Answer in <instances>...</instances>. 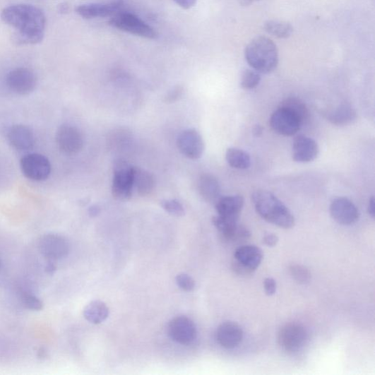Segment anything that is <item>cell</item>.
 Here are the masks:
<instances>
[{
	"label": "cell",
	"mask_w": 375,
	"mask_h": 375,
	"mask_svg": "<svg viewBox=\"0 0 375 375\" xmlns=\"http://www.w3.org/2000/svg\"><path fill=\"white\" fill-rule=\"evenodd\" d=\"M222 237L223 240L228 243H240L248 240L251 232L245 226L239 223Z\"/></svg>",
	"instance_id": "cell-28"
},
{
	"label": "cell",
	"mask_w": 375,
	"mask_h": 375,
	"mask_svg": "<svg viewBox=\"0 0 375 375\" xmlns=\"http://www.w3.org/2000/svg\"><path fill=\"white\" fill-rule=\"evenodd\" d=\"M1 17L18 31L19 40L23 43L36 44L42 42L47 20L42 9L32 5H13L3 11Z\"/></svg>",
	"instance_id": "cell-1"
},
{
	"label": "cell",
	"mask_w": 375,
	"mask_h": 375,
	"mask_svg": "<svg viewBox=\"0 0 375 375\" xmlns=\"http://www.w3.org/2000/svg\"><path fill=\"white\" fill-rule=\"evenodd\" d=\"M263 244L268 247H273L279 242L278 236L274 233L266 234L263 239Z\"/></svg>",
	"instance_id": "cell-36"
},
{
	"label": "cell",
	"mask_w": 375,
	"mask_h": 375,
	"mask_svg": "<svg viewBox=\"0 0 375 375\" xmlns=\"http://www.w3.org/2000/svg\"><path fill=\"white\" fill-rule=\"evenodd\" d=\"M10 144L16 150L25 151L32 149L35 145V136L27 126L15 125L7 133Z\"/></svg>",
	"instance_id": "cell-20"
},
{
	"label": "cell",
	"mask_w": 375,
	"mask_h": 375,
	"mask_svg": "<svg viewBox=\"0 0 375 375\" xmlns=\"http://www.w3.org/2000/svg\"><path fill=\"white\" fill-rule=\"evenodd\" d=\"M198 188L201 195L207 203L215 204L222 196L220 184L212 174H203L200 177Z\"/></svg>",
	"instance_id": "cell-21"
},
{
	"label": "cell",
	"mask_w": 375,
	"mask_h": 375,
	"mask_svg": "<svg viewBox=\"0 0 375 375\" xmlns=\"http://www.w3.org/2000/svg\"><path fill=\"white\" fill-rule=\"evenodd\" d=\"M6 84L16 94L26 95L35 90L37 78L32 71L25 68H18L8 73Z\"/></svg>",
	"instance_id": "cell-12"
},
{
	"label": "cell",
	"mask_w": 375,
	"mask_h": 375,
	"mask_svg": "<svg viewBox=\"0 0 375 375\" xmlns=\"http://www.w3.org/2000/svg\"><path fill=\"white\" fill-rule=\"evenodd\" d=\"M264 30L268 34L278 37L287 38L293 32L292 26L285 22L268 21L264 24Z\"/></svg>",
	"instance_id": "cell-27"
},
{
	"label": "cell",
	"mask_w": 375,
	"mask_h": 375,
	"mask_svg": "<svg viewBox=\"0 0 375 375\" xmlns=\"http://www.w3.org/2000/svg\"><path fill=\"white\" fill-rule=\"evenodd\" d=\"M226 160L228 165L237 169H247L251 166L250 155L246 151L231 148L226 152Z\"/></svg>",
	"instance_id": "cell-25"
},
{
	"label": "cell",
	"mask_w": 375,
	"mask_h": 375,
	"mask_svg": "<svg viewBox=\"0 0 375 375\" xmlns=\"http://www.w3.org/2000/svg\"><path fill=\"white\" fill-rule=\"evenodd\" d=\"M67 11V6L64 5L63 6H61V12H66Z\"/></svg>",
	"instance_id": "cell-44"
},
{
	"label": "cell",
	"mask_w": 375,
	"mask_h": 375,
	"mask_svg": "<svg viewBox=\"0 0 375 375\" xmlns=\"http://www.w3.org/2000/svg\"><path fill=\"white\" fill-rule=\"evenodd\" d=\"M169 338L177 344L189 345L196 338L197 331L194 323L185 316H179L168 325Z\"/></svg>",
	"instance_id": "cell-10"
},
{
	"label": "cell",
	"mask_w": 375,
	"mask_h": 375,
	"mask_svg": "<svg viewBox=\"0 0 375 375\" xmlns=\"http://www.w3.org/2000/svg\"><path fill=\"white\" fill-rule=\"evenodd\" d=\"M124 4L123 0H116V1L107 4H84L77 6L76 12L78 16L86 19L105 18L113 16L119 12Z\"/></svg>",
	"instance_id": "cell-17"
},
{
	"label": "cell",
	"mask_w": 375,
	"mask_h": 375,
	"mask_svg": "<svg viewBox=\"0 0 375 375\" xmlns=\"http://www.w3.org/2000/svg\"><path fill=\"white\" fill-rule=\"evenodd\" d=\"M332 218L342 225H352L359 220V211L355 205L345 197L334 200L330 206Z\"/></svg>",
	"instance_id": "cell-14"
},
{
	"label": "cell",
	"mask_w": 375,
	"mask_h": 375,
	"mask_svg": "<svg viewBox=\"0 0 375 375\" xmlns=\"http://www.w3.org/2000/svg\"><path fill=\"white\" fill-rule=\"evenodd\" d=\"M109 25L119 30L148 39H155L157 36L156 31L141 18L128 12H118L114 15Z\"/></svg>",
	"instance_id": "cell-5"
},
{
	"label": "cell",
	"mask_w": 375,
	"mask_h": 375,
	"mask_svg": "<svg viewBox=\"0 0 375 375\" xmlns=\"http://www.w3.org/2000/svg\"><path fill=\"white\" fill-rule=\"evenodd\" d=\"M56 142L58 148L68 155L80 153L84 145L81 131L70 124H64L58 129Z\"/></svg>",
	"instance_id": "cell-9"
},
{
	"label": "cell",
	"mask_w": 375,
	"mask_h": 375,
	"mask_svg": "<svg viewBox=\"0 0 375 375\" xmlns=\"http://www.w3.org/2000/svg\"><path fill=\"white\" fill-rule=\"evenodd\" d=\"M251 198L256 213L266 222L284 229L294 227V215L273 194L258 190L253 193Z\"/></svg>",
	"instance_id": "cell-2"
},
{
	"label": "cell",
	"mask_w": 375,
	"mask_h": 375,
	"mask_svg": "<svg viewBox=\"0 0 375 375\" xmlns=\"http://www.w3.org/2000/svg\"><path fill=\"white\" fill-rule=\"evenodd\" d=\"M308 340V332L299 323H291L284 326L280 331L278 342L280 347L288 352L299 351Z\"/></svg>",
	"instance_id": "cell-7"
},
{
	"label": "cell",
	"mask_w": 375,
	"mask_h": 375,
	"mask_svg": "<svg viewBox=\"0 0 375 375\" xmlns=\"http://www.w3.org/2000/svg\"><path fill=\"white\" fill-rule=\"evenodd\" d=\"M278 285L274 279L268 278L264 280V289L267 295H273L276 292Z\"/></svg>",
	"instance_id": "cell-35"
},
{
	"label": "cell",
	"mask_w": 375,
	"mask_h": 375,
	"mask_svg": "<svg viewBox=\"0 0 375 375\" xmlns=\"http://www.w3.org/2000/svg\"><path fill=\"white\" fill-rule=\"evenodd\" d=\"M270 125L276 133L291 136L299 132L302 124L299 118L291 112L279 107L272 114Z\"/></svg>",
	"instance_id": "cell-11"
},
{
	"label": "cell",
	"mask_w": 375,
	"mask_h": 375,
	"mask_svg": "<svg viewBox=\"0 0 375 375\" xmlns=\"http://www.w3.org/2000/svg\"><path fill=\"white\" fill-rule=\"evenodd\" d=\"M177 148L190 160L200 159L205 150V143L201 133L194 129L184 131L177 138Z\"/></svg>",
	"instance_id": "cell-13"
},
{
	"label": "cell",
	"mask_w": 375,
	"mask_h": 375,
	"mask_svg": "<svg viewBox=\"0 0 375 375\" xmlns=\"http://www.w3.org/2000/svg\"><path fill=\"white\" fill-rule=\"evenodd\" d=\"M320 148L311 138L299 135L292 145V159L299 163H309L317 159Z\"/></svg>",
	"instance_id": "cell-15"
},
{
	"label": "cell",
	"mask_w": 375,
	"mask_h": 375,
	"mask_svg": "<svg viewBox=\"0 0 375 375\" xmlns=\"http://www.w3.org/2000/svg\"><path fill=\"white\" fill-rule=\"evenodd\" d=\"M1 266H2L1 261H0V270H1Z\"/></svg>",
	"instance_id": "cell-45"
},
{
	"label": "cell",
	"mask_w": 375,
	"mask_h": 375,
	"mask_svg": "<svg viewBox=\"0 0 375 375\" xmlns=\"http://www.w3.org/2000/svg\"><path fill=\"white\" fill-rule=\"evenodd\" d=\"M162 207L169 214L175 216H183L185 210L183 205L177 200H166L161 202Z\"/></svg>",
	"instance_id": "cell-32"
},
{
	"label": "cell",
	"mask_w": 375,
	"mask_h": 375,
	"mask_svg": "<svg viewBox=\"0 0 375 375\" xmlns=\"http://www.w3.org/2000/svg\"><path fill=\"white\" fill-rule=\"evenodd\" d=\"M133 187L143 196L149 195L155 186L154 177L148 171L133 167Z\"/></svg>",
	"instance_id": "cell-24"
},
{
	"label": "cell",
	"mask_w": 375,
	"mask_h": 375,
	"mask_svg": "<svg viewBox=\"0 0 375 375\" xmlns=\"http://www.w3.org/2000/svg\"><path fill=\"white\" fill-rule=\"evenodd\" d=\"M21 169L25 176L34 181L47 180L52 169L47 157L38 153L25 155L21 160Z\"/></svg>",
	"instance_id": "cell-8"
},
{
	"label": "cell",
	"mask_w": 375,
	"mask_h": 375,
	"mask_svg": "<svg viewBox=\"0 0 375 375\" xmlns=\"http://www.w3.org/2000/svg\"><path fill=\"white\" fill-rule=\"evenodd\" d=\"M299 118L302 125L307 121L309 110L305 103L299 97H290L286 98L280 105Z\"/></svg>",
	"instance_id": "cell-26"
},
{
	"label": "cell",
	"mask_w": 375,
	"mask_h": 375,
	"mask_svg": "<svg viewBox=\"0 0 375 375\" xmlns=\"http://www.w3.org/2000/svg\"><path fill=\"white\" fill-rule=\"evenodd\" d=\"M245 57L249 65L262 73L273 72L279 64V52L270 38L261 36L254 39L246 48Z\"/></svg>",
	"instance_id": "cell-3"
},
{
	"label": "cell",
	"mask_w": 375,
	"mask_h": 375,
	"mask_svg": "<svg viewBox=\"0 0 375 375\" xmlns=\"http://www.w3.org/2000/svg\"><path fill=\"white\" fill-rule=\"evenodd\" d=\"M258 1L260 0H240V4L243 6H249Z\"/></svg>",
	"instance_id": "cell-42"
},
{
	"label": "cell",
	"mask_w": 375,
	"mask_h": 375,
	"mask_svg": "<svg viewBox=\"0 0 375 375\" xmlns=\"http://www.w3.org/2000/svg\"><path fill=\"white\" fill-rule=\"evenodd\" d=\"M176 283L181 290L186 292L193 291L195 288V282L186 273H181L176 276Z\"/></svg>",
	"instance_id": "cell-33"
},
{
	"label": "cell",
	"mask_w": 375,
	"mask_h": 375,
	"mask_svg": "<svg viewBox=\"0 0 375 375\" xmlns=\"http://www.w3.org/2000/svg\"><path fill=\"white\" fill-rule=\"evenodd\" d=\"M374 197L371 196V199L369 201L368 205V213L371 215L372 219H374L375 211H374Z\"/></svg>",
	"instance_id": "cell-38"
},
{
	"label": "cell",
	"mask_w": 375,
	"mask_h": 375,
	"mask_svg": "<svg viewBox=\"0 0 375 375\" xmlns=\"http://www.w3.org/2000/svg\"><path fill=\"white\" fill-rule=\"evenodd\" d=\"M234 262L252 273L258 268L264 258L261 249L254 245H244L237 249L234 254Z\"/></svg>",
	"instance_id": "cell-19"
},
{
	"label": "cell",
	"mask_w": 375,
	"mask_h": 375,
	"mask_svg": "<svg viewBox=\"0 0 375 375\" xmlns=\"http://www.w3.org/2000/svg\"><path fill=\"white\" fill-rule=\"evenodd\" d=\"M244 206V199L241 195L221 196L215 204L217 213L221 218L238 222Z\"/></svg>",
	"instance_id": "cell-16"
},
{
	"label": "cell",
	"mask_w": 375,
	"mask_h": 375,
	"mask_svg": "<svg viewBox=\"0 0 375 375\" xmlns=\"http://www.w3.org/2000/svg\"><path fill=\"white\" fill-rule=\"evenodd\" d=\"M243 339L244 331L241 326L234 322H225L216 331V340L225 349L239 347Z\"/></svg>",
	"instance_id": "cell-18"
},
{
	"label": "cell",
	"mask_w": 375,
	"mask_h": 375,
	"mask_svg": "<svg viewBox=\"0 0 375 375\" xmlns=\"http://www.w3.org/2000/svg\"><path fill=\"white\" fill-rule=\"evenodd\" d=\"M46 271L49 274H54L56 270V266L54 261H49L45 268Z\"/></svg>",
	"instance_id": "cell-39"
},
{
	"label": "cell",
	"mask_w": 375,
	"mask_h": 375,
	"mask_svg": "<svg viewBox=\"0 0 375 375\" xmlns=\"http://www.w3.org/2000/svg\"><path fill=\"white\" fill-rule=\"evenodd\" d=\"M261 81V76L258 71H245L242 77L241 85L245 90H252L258 87Z\"/></svg>",
	"instance_id": "cell-30"
},
{
	"label": "cell",
	"mask_w": 375,
	"mask_h": 375,
	"mask_svg": "<svg viewBox=\"0 0 375 375\" xmlns=\"http://www.w3.org/2000/svg\"><path fill=\"white\" fill-rule=\"evenodd\" d=\"M47 352L44 348H41L38 351V357L39 358H44L46 357Z\"/></svg>",
	"instance_id": "cell-43"
},
{
	"label": "cell",
	"mask_w": 375,
	"mask_h": 375,
	"mask_svg": "<svg viewBox=\"0 0 375 375\" xmlns=\"http://www.w3.org/2000/svg\"><path fill=\"white\" fill-rule=\"evenodd\" d=\"M290 273L293 280L302 285L308 284L311 280V272L306 267L302 265L290 266Z\"/></svg>",
	"instance_id": "cell-29"
},
{
	"label": "cell",
	"mask_w": 375,
	"mask_h": 375,
	"mask_svg": "<svg viewBox=\"0 0 375 375\" xmlns=\"http://www.w3.org/2000/svg\"><path fill=\"white\" fill-rule=\"evenodd\" d=\"M263 132V128L261 125H256L253 129V133L255 136H260Z\"/></svg>",
	"instance_id": "cell-40"
},
{
	"label": "cell",
	"mask_w": 375,
	"mask_h": 375,
	"mask_svg": "<svg viewBox=\"0 0 375 375\" xmlns=\"http://www.w3.org/2000/svg\"><path fill=\"white\" fill-rule=\"evenodd\" d=\"M357 111L348 105H342L327 114L328 121L338 126L348 125L357 120Z\"/></svg>",
	"instance_id": "cell-22"
},
{
	"label": "cell",
	"mask_w": 375,
	"mask_h": 375,
	"mask_svg": "<svg viewBox=\"0 0 375 375\" xmlns=\"http://www.w3.org/2000/svg\"><path fill=\"white\" fill-rule=\"evenodd\" d=\"M184 93V88L181 86H176L172 88L165 95V102L167 104H172L179 100Z\"/></svg>",
	"instance_id": "cell-34"
},
{
	"label": "cell",
	"mask_w": 375,
	"mask_h": 375,
	"mask_svg": "<svg viewBox=\"0 0 375 375\" xmlns=\"http://www.w3.org/2000/svg\"><path fill=\"white\" fill-rule=\"evenodd\" d=\"M21 299L25 306L32 311H41L44 309V303L37 296L28 292H23Z\"/></svg>",
	"instance_id": "cell-31"
},
{
	"label": "cell",
	"mask_w": 375,
	"mask_h": 375,
	"mask_svg": "<svg viewBox=\"0 0 375 375\" xmlns=\"http://www.w3.org/2000/svg\"><path fill=\"white\" fill-rule=\"evenodd\" d=\"M173 1L181 8L188 10L195 6L197 0H173Z\"/></svg>",
	"instance_id": "cell-37"
},
{
	"label": "cell",
	"mask_w": 375,
	"mask_h": 375,
	"mask_svg": "<svg viewBox=\"0 0 375 375\" xmlns=\"http://www.w3.org/2000/svg\"><path fill=\"white\" fill-rule=\"evenodd\" d=\"M83 315L90 323L100 324L108 319L109 309L103 302L93 301L84 309Z\"/></svg>",
	"instance_id": "cell-23"
},
{
	"label": "cell",
	"mask_w": 375,
	"mask_h": 375,
	"mask_svg": "<svg viewBox=\"0 0 375 375\" xmlns=\"http://www.w3.org/2000/svg\"><path fill=\"white\" fill-rule=\"evenodd\" d=\"M114 175L112 192L115 198L120 201H129L133 188V167L122 160H118L114 164Z\"/></svg>",
	"instance_id": "cell-4"
},
{
	"label": "cell",
	"mask_w": 375,
	"mask_h": 375,
	"mask_svg": "<svg viewBox=\"0 0 375 375\" xmlns=\"http://www.w3.org/2000/svg\"><path fill=\"white\" fill-rule=\"evenodd\" d=\"M100 208L96 206H93L89 209V213L91 216H96L97 215H98V213H100Z\"/></svg>",
	"instance_id": "cell-41"
},
{
	"label": "cell",
	"mask_w": 375,
	"mask_h": 375,
	"mask_svg": "<svg viewBox=\"0 0 375 375\" xmlns=\"http://www.w3.org/2000/svg\"><path fill=\"white\" fill-rule=\"evenodd\" d=\"M38 249L49 261H56L66 258L70 252V244L64 236L48 233L41 237Z\"/></svg>",
	"instance_id": "cell-6"
}]
</instances>
